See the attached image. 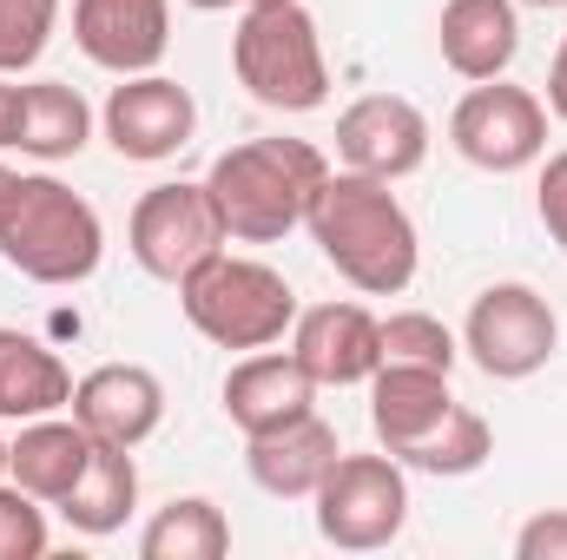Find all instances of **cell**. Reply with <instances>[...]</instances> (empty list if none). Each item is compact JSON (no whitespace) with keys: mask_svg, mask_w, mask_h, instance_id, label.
Segmentation results:
<instances>
[{"mask_svg":"<svg viewBox=\"0 0 567 560\" xmlns=\"http://www.w3.org/2000/svg\"><path fill=\"white\" fill-rule=\"evenodd\" d=\"M303 231L317 238L323 265L363 297H403L416 283L423 238H416V218L403 211V198L383 178L330 172L317 185V198H310Z\"/></svg>","mask_w":567,"mask_h":560,"instance_id":"cell-1","label":"cell"},{"mask_svg":"<svg viewBox=\"0 0 567 560\" xmlns=\"http://www.w3.org/2000/svg\"><path fill=\"white\" fill-rule=\"evenodd\" d=\"M330 178V158L310 139H245L212 158L205 185L225 218L231 245H278L310 218L317 185Z\"/></svg>","mask_w":567,"mask_h":560,"instance_id":"cell-2","label":"cell"},{"mask_svg":"<svg viewBox=\"0 0 567 560\" xmlns=\"http://www.w3.org/2000/svg\"><path fill=\"white\" fill-rule=\"evenodd\" d=\"M0 258L33 283H86L106 258V225L53 172H20L0 218Z\"/></svg>","mask_w":567,"mask_h":560,"instance_id":"cell-3","label":"cell"},{"mask_svg":"<svg viewBox=\"0 0 567 560\" xmlns=\"http://www.w3.org/2000/svg\"><path fill=\"white\" fill-rule=\"evenodd\" d=\"M238 86L271 113H317L330 100V60L303 0H245L231 33Z\"/></svg>","mask_w":567,"mask_h":560,"instance_id":"cell-4","label":"cell"},{"mask_svg":"<svg viewBox=\"0 0 567 560\" xmlns=\"http://www.w3.org/2000/svg\"><path fill=\"white\" fill-rule=\"evenodd\" d=\"M178 310L218 350H271L297 323V290L265 258L218 251V258H205L192 278L178 283Z\"/></svg>","mask_w":567,"mask_h":560,"instance_id":"cell-5","label":"cell"},{"mask_svg":"<svg viewBox=\"0 0 567 560\" xmlns=\"http://www.w3.org/2000/svg\"><path fill=\"white\" fill-rule=\"evenodd\" d=\"M310 501H317V535L330 548L377 554L410 521V475H403V462L390 448L383 455H337Z\"/></svg>","mask_w":567,"mask_h":560,"instance_id":"cell-6","label":"cell"},{"mask_svg":"<svg viewBox=\"0 0 567 560\" xmlns=\"http://www.w3.org/2000/svg\"><path fill=\"white\" fill-rule=\"evenodd\" d=\"M462 350L482 376L495 383H528L535 370L555 363L561 350V317L555 303L535 290V283H488L475 303H468V323H462Z\"/></svg>","mask_w":567,"mask_h":560,"instance_id":"cell-7","label":"cell"},{"mask_svg":"<svg viewBox=\"0 0 567 560\" xmlns=\"http://www.w3.org/2000/svg\"><path fill=\"white\" fill-rule=\"evenodd\" d=\"M449 145L475 165V172H528L548 158V100L508 80H475L455 113H449Z\"/></svg>","mask_w":567,"mask_h":560,"instance_id":"cell-8","label":"cell"},{"mask_svg":"<svg viewBox=\"0 0 567 560\" xmlns=\"http://www.w3.org/2000/svg\"><path fill=\"white\" fill-rule=\"evenodd\" d=\"M231 238H225V218L212 205V185H152L140 205H133V225H126V251L140 258L145 278L158 283H185L205 258H218Z\"/></svg>","mask_w":567,"mask_h":560,"instance_id":"cell-9","label":"cell"},{"mask_svg":"<svg viewBox=\"0 0 567 560\" xmlns=\"http://www.w3.org/2000/svg\"><path fill=\"white\" fill-rule=\"evenodd\" d=\"M337 158H343V172H363V178H383V185L423 172V158H429L423 106L403 100V93H363V100H350L337 113Z\"/></svg>","mask_w":567,"mask_h":560,"instance_id":"cell-10","label":"cell"},{"mask_svg":"<svg viewBox=\"0 0 567 560\" xmlns=\"http://www.w3.org/2000/svg\"><path fill=\"white\" fill-rule=\"evenodd\" d=\"M100 126H106V145H113L120 158L158 165V158H172V152L192 145L198 106H192V93H185L178 80H165V73H126V80L106 93Z\"/></svg>","mask_w":567,"mask_h":560,"instance_id":"cell-11","label":"cell"},{"mask_svg":"<svg viewBox=\"0 0 567 560\" xmlns=\"http://www.w3.org/2000/svg\"><path fill=\"white\" fill-rule=\"evenodd\" d=\"M290 356L317 390H357L383 370V317H370L363 303H310L290 323Z\"/></svg>","mask_w":567,"mask_h":560,"instance_id":"cell-12","label":"cell"},{"mask_svg":"<svg viewBox=\"0 0 567 560\" xmlns=\"http://www.w3.org/2000/svg\"><path fill=\"white\" fill-rule=\"evenodd\" d=\"M73 40L106 73H158L172 46V0H73Z\"/></svg>","mask_w":567,"mask_h":560,"instance_id":"cell-13","label":"cell"},{"mask_svg":"<svg viewBox=\"0 0 567 560\" xmlns=\"http://www.w3.org/2000/svg\"><path fill=\"white\" fill-rule=\"evenodd\" d=\"M73 422L93 435V442H113V448H140L158 435L165 422V383L145 370V363H100L73 383Z\"/></svg>","mask_w":567,"mask_h":560,"instance_id":"cell-14","label":"cell"},{"mask_svg":"<svg viewBox=\"0 0 567 560\" xmlns=\"http://www.w3.org/2000/svg\"><path fill=\"white\" fill-rule=\"evenodd\" d=\"M310 409H317V383L290 350H245V363H231L225 376V416L238 435H271Z\"/></svg>","mask_w":567,"mask_h":560,"instance_id":"cell-15","label":"cell"},{"mask_svg":"<svg viewBox=\"0 0 567 560\" xmlns=\"http://www.w3.org/2000/svg\"><path fill=\"white\" fill-rule=\"evenodd\" d=\"M435 46L455 80H502L522 53V13L515 0H442Z\"/></svg>","mask_w":567,"mask_h":560,"instance_id":"cell-16","label":"cell"},{"mask_svg":"<svg viewBox=\"0 0 567 560\" xmlns=\"http://www.w3.org/2000/svg\"><path fill=\"white\" fill-rule=\"evenodd\" d=\"M337 455H343V448H337V428L317 416V409L297 416V422H284V428H271V435H245V468H251V481H258L265 495H278V501H310Z\"/></svg>","mask_w":567,"mask_h":560,"instance_id":"cell-17","label":"cell"},{"mask_svg":"<svg viewBox=\"0 0 567 560\" xmlns=\"http://www.w3.org/2000/svg\"><path fill=\"white\" fill-rule=\"evenodd\" d=\"M93 448H100V442H93L73 416L20 422V435L7 442V481H20L33 501L60 508V501L80 488V475L93 468Z\"/></svg>","mask_w":567,"mask_h":560,"instance_id":"cell-18","label":"cell"},{"mask_svg":"<svg viewBox=\"0 0 567 560\" xmlns=\"http://www.w3.org/2000/svg\"><path fill=\"white\" fill-rule=\"evenodd\" d=\"M455 409L449 396V370H416V363H383L370 376V428L390 455H403L416 435H429L435 422Z\"/></svg>","mask_w":567,"mask_h":560,"instance_id":"cell-19","label":"cell"},{"mask_svg":"<svg viewBox=\"0 0 567 560\" xmlns=\"http://www.w3.org/2000/svg\"><path fill=\"white\" fill-rule=\"evenodd\" d=\"M73 403V370L27 330H0V422H40Z\"/></svg>","mask_w":567,"mask_h":560,"instance_id":"cell-20","label":"cell"},{"mask_svg":"<svg viewBox=\"0 0 567 560\" xmlns=\"http://www.w3.org/2000/svg\"><path fill=\"white\" fill-rule=\"evenodd\" d=\"M93 139V106L80 100V86L66 80H33L20 86V120H13V152L40 158V165H60V158H80Z\"/></svg>","mask_w":567,"mask_h":560,"instance_id":"cell-21","label":"cell"},{"mask_svg":"<svg viewBox=\"0 0 567 560\" xmlns=\"http://www.w3.org/2000/svg\"><path fill=\"white\" fill-rule=\"evenodd\" d=\"M133 508H140V462H133V448L100 442V448H93V468H86L80 488L60 501V515H66L73 535L106 541V535H120V528L133 521Z\"/></svg>","mask_w":567,"mask_h":560,"instance_id":"cell-22","label":"cell"},{"mask_svg":"<svg viewBox=\"0 0 567 560\" xmlns=\"http://www.w3.org/2000/svg\"><path fill=\"white\" fill-rule=\"evenodd\" d=\"M140 554L145 560H225L231 554V521L218 501L205 495H178L165 501L140 535Z\"/></svg>","mask_w":567,"mask_h":560,"instance_id":"cell-23","label":"cell"},{"mask_svg":"<svg viewBox=\"0 0 567 560\" xmlns=\"http://www.w3.org/2000/svg\"><path fill=\"white\" fill-rule=\"evenodd\" d=\"M488 455H495V428L475 416L468 403H455V409L435 422L429 435H416L396 462L416 468V475H442V481H455V475H475Z\"/></svg>","mask_w":567,"mask_h":560,"instance_id":"cell-24","label":"cell"},{"mask_svg":"<svg viewBox=\"0 0 567 560\" xmlns=\"http://www.w3.org/2000/svg\"><path fill=\"white\" fill-rule=\"evenodd\" d=\"M462 343L442 317L429 310H396L383 317V363H416V370H455Z\"/></svg>","mask_w":567,"mask_h":560,"instance_id":"cell-25","label":"cell"},{"mask_svg":"<svg viewBox=\"0 0 567 560\" xmlns=\"http://www.w3.org/2000/svg\"><path fill=\"white\" fill-rule=\"evenodd\" d=\"M60 27V0H0V73H27Z\"/></svg>","mask_w":567,"mask_h":560,"instance_id":"cell-26","label":"cell"},{"mask_svg":"<svg viewBox=\"0 0 567 560\" xmlns=\"http://www.w3.org/2000/svg\"><path fill=\"white\" fill-rule=\"evenodd\" d=\"M47 554V501H33L20 481H0V560Z\"/></svg>","mask_w":567,"mask_h":560,"instance_id":"cell-27","label":"cell"},{"mask_svg":"<svg viewBox=\"0 0 567 560\" xmlns=\"http://www.w3.org/2000/svg\"><path fill=\"white\" fill-rule=\"evenodd\" d=\"M535 211H542V225H548V238L567 251V145L561 152H548V165H542V185H535Z\"/></svg>","mask_w":567,"mask_h":560,"instance_id":"cell-28","label":"cell"},{"mask_svg":"<svg viewBox=\"0 0 567 560\" xmlns=\"http://www.w3.org/2000/svg\"><path fill=\"white\" fill-rule=\"evenodd\" d=\"M515 560H567V508H542L535 521H522Z\"/></svg>","mask_w":567,"mask_h":560,"instance_id":"cell-29","label":"cell"},{"mask_svg":"<svg viewBox=\"0 0 567 560\" xmlns=\"http://www.w3.org/2000/svg\"><path fill=\"white\" fill-rule=\"evenodd\" d=\"M548 113L567 126V40L555 46V66H548Z\"/></svg>","mask_w":567,"mask_h":560,"instance_id":"cell-30","label":"cell"},{"mask_svg":"<svg viewBox=\"0 0 567 560\" xmlns=\"http://www.w3.org/2000/svg\"><path fill=\"white\" fill-rule=\"evenodd\" d=\"M13 120H20V86L0 73V152L13 145Z\"/></svg>","mask_w":567,"mask_h":560,"instance_id":"cell-31","label":"cell"},{"mask_svg":"<svg viewBox=\"0 0 567 560\" xmlns=\"http://www.w3.org/2000/svg\"><path fill=\"white\" fill-rule=\"evenodd\" d=\"M13 185H20V172H7V165H0V218H7V205H13Z\"/></svg>","mask_w":567,"mask_h":560,"instance_id":"cell-32","label":"cell"},{"mask_svg":"<svg viewBox=\"0 0 567 560\" xmlns=\"http://www.w3.org/2000/svg\"><path fill=\"white\" fill-rule=\"evenodd\" d=\"M185 7H198V13H225V7H245V0H185Z\"/></svg>","mask_w":567,"mask_h":560,"instance_id":"cell-33","label":"cell"},{"mask_svg":"<svg viewBox=\"0 0 567 560\" xmlns=\"http://www.w3.org/2000/svg\"><path fill=\"white\" fill-rule=\"evenodd\" d=\"M515 7H567V0H515Z\"/></svg>","mask_w":567,"mask_h":560,"instance_id":"cell-34","label":"cell"},{"mask_svg":"<svg viewBox=\"0 0 567 560\" xmlns=\"http://www.w3.org/2000/svg\"><path fill=\"white\" fill-rule=\"evenodd\" d=\"M0 481H7V435H0Z\"/></svg>","mask_w":567,"mask_h":560,"instance_id":"cell-35","label":"cell"}]
</instances>
